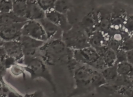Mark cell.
<instances>
[{"label":"cell","mask_w":133,"mask_h":97,"mask_svg":"<svg viewBox=\"0 0 133 97\" xmlns=\"http://www.w3.org/2000/svg\"><path fill=\"white\" fill-rule=\"evenodd\" d=\"M48 65H67L74 57L73 50L69 48L62 39L48 40L41 47L38 55Z\"/></svg>","instance_id":"6da1fadb"},{"label":"cell","mask_w":133,"mask_h":97,"mask_svg":"<svg viewBox=\"0 0 133 97\" xmlns=\"http://www.w3.org/2000/svg\"><path fill=\"white\" fill-rule=\"evenodd\" d=\"M95 69L87 65L80 63L73 72L74 89L67 97H74L89 93L95 89L93 85V76Z\"/></svg>","instance_id":"7a4b0ae2"},{"label":"cell","mask_w":133,"mask_h":97,"mask_svg":"<svg viewBox=\"0 0 133 97\" xmlns=\"http://www.w3.org/2000/svg\"><path fill=\"white\" fill-rule=\"evenodd\" d=\"M23 70L30 75L32 79L43 78L48 82L54 93L57 92V88L54 81L53 77L46 64L38 56L24 57L23 63L21 65Z\"/></svg>","instance_id":"3957f363"},{"label":"cell","mask_w":133,"mask_h":97,"mask_svg":"<svg viewBox=\"0 0 133 97\" xmlns=\"http://www.w3.org/2000/svg\"><path fill=\"white\" fill-rule=\"evenodd\" d=\"M62 39L66 46L73 50L90 46L87 34L78 23L72 26L68 31L63 32Z\"/></svg>","instance_id":"277c9868"},{"label":"cell","mask_w":133,"mask_h":97,"mask_svg":"<svg viewBox=\"0 0 133 97\" xmlns=\"http://www.w3.org/2000/svg\"><path fill=\"white\" fill-rule=\"evenodd\" d=\"M73 54L74 59L78 63L87 65L91 68L101 57L96 50L91 46L73 50Z\"/></svg>","instance_id":"5b68a950"},{"label":"cell","mask_w":133,"mask_h":97,"mask_svg":"<svg viewBox=\"0 0 133 97\" xmlns=\"http://www.w3.org/2000/svg\"><path fill=\"white\" fill-rule=\"evenodd\" d=\"M22 35L30 37L37 40L46 42L48 37L43 27L39 21L28 20L22 28Z\"/></svg>","instance_id":"8992f818"},{"label":"cell","mask_w":133,"mask_h":97,"mask_svg":"<svg viewBox=\"0 0 133 97\" xmlns=\"http://www.w3.org/2000/svg\"><path fill=\"white\" fill-rule=\"evenodd\" d=\"M128 9L125 5L120 3L112 4L111 15V27L115 28H124L127 19Z\"/></svg>","instance_id":"52a82bcc"},{"label":"cell","mask_w":133,"mask_h":97,"mask_svg":"<svg viewBox=\"0 0 133 97\" xmlns=\"http://www.w3.org/2000/svg\"><path fill=\"white\" fill-rule=\"evenodd\" d=\"M1 46L4 48L9 57L15 59L18 64H22L24 59V54L20 41H4L1 40Z\"/></svg>","instance_id":"ba28073f"},{"label":"cell","mask_w":133,"mask_h":97,"mask_svg":"<svg viewBox=\"0 0 133 97\" xmlns=\"http://www.w3.org/2000/svg\"><path fill=\"white\" fill-rule=\"evenodd\" d=\"M112 5H105L96 10L98 20V29L107 34L111 28Z\"/></svg>","instance_id":"9c48e42d"},{"label":"cell","mask_w":133,"mask_h":97,"mask_svg":"<svg viewBox=\"0 0 133 97\" xmlns=\"http://www.w3.org/2000/svg\"><path fill=\"white\" fill-rule=\"evenodd\" d=\"M24 23H18L7 26L0 27L1 40L4 41L19 40L22 36V28Z\"/></svg>","instance_id":"30bf717a"},{"label":"cell","mask_w":133,"mask_h":97,"mask_svg":"<svg viewBox=\"0 0 133 97\" xmlns=\"http://www.w3.org/2000/svg\"><path fill=\"white\" fill-rule=\"evenodd\" d=\"M19 41L22 46L24 57L37 56L39 49L45 44V41L37 40L25 35H22Z\"/></svg>","instance_id":"8fae6325"},{"label":"cell","mask_w":133,"mask_h":97,"mask_svg":"<svg viewBox=\"0 0 133 97\" xmlns=\"http://www.w3.org/2000/svg\"><path fill=\"white\" fill-rule=\"evenodd\" d=\"M78 24L82 27L83 30L87 34L88 37L91 35L98 29V20H97L96 10H92L83 17Z\"/></svg>","instance_id":"7c38bea8"},{"label":"cell","mask_w":133,"mask_h":97,"mask_svg":"<svg viewBox=\"0 0 133 97\" xmlns=\"http://www.w3.org/2000/svg\"><path fill=\"white\" fill-rule=\"evenodd\" d=\"M45 18L62 29L63 32L68 31L72 26L69 22L66 15L57 12L54 9L46 12Z\"/></svg>","instance_id":"4fadbf2b"},{"label":"cell","mask_w":133,"mask_h":97,"mask_svg":"<svg viewBox=\"0 0 133 97\" xmlns=\"http://www.w3.org/2000/svg\"><path fill=\"white\" fill-rule=\"evenodd\" d=\"M25 18L27 20L40 21L45 18V12L41 8L36 0H28V7Z\"/></svg>","instance_id":"5bb4252c"},{"label":"cell","mask_w":133,"mask_h":97,"mask_svg":"<svg viewBox=\"0 0 133 97\" xmlns=\"http://www.w3.org/2000/svg\"><path fill=\"white\" fill-rule=\"evenodd\" d=\"M39 21L43 27L44 31L45 32L47 37H48V40L62 39L63 31L58 26L49 21L46 18L41 19Z\"/></svg>","instance_id":"9a60e30c"},{"label":"cell","mask_w":133,"mask_h":97,"mask_svg":"<svg viewBox=\"0 0 133 97\" xmlns=\"http://www.w3.org/2000/svg\"><path fill=\"white\" fill-rule=\"evenodd\" d=\"M89 43L90 46L97 48L102 46H107V37L102 31L97 30L89 36Z\"/></svg>","instance_id":"2e32d148"},{"label":"cell","mask_w":133,"mask_h":97,"mask_svg":"<svg viewBox=\"0 0 133 97\" xmlns=\"http://www.w3.org/2000/svg\"><path fill=\"white\" fill-rule=\"evenodd\" d=\"M28 21L25 18L17 15L12 11L8 13L0 14V27L7 26L18 23H24Z\"/></svg>","instance_id":"e0dca14e"},{"label":"cell","mask_w":133,"mask_h":97,"mask_svg":"<svg viewBox=\"0 0 133 97\" xmlns=\"http://www.w3.org/2000/svg\"><path fill=\"white\" fill-rule=\"evenodd\" d=\"M118 75L133 78V65L128 61L117 63Z\"/></svg>","instance_id":"ac0fdd59"},{"label":"cell","mask_w":133,"mask_h":97,"mask_svg":"<svg viewBox=\"0 0 133 97\" xmlns=\"http://www.w3.org/2000/svg\"><path fill=\"white\" fill-rule=\"evenodd\" d=\"M27 7H28V0H13L12 12L15 13L17 15L25 18Z\"/></svg>","instance_id":"d6986e66"},{"label":"cell","mask_w":133,"mask_h":97,"mask_svg":"<svg viewBox=\"0 0 133 97\" xmlns=\"http://www.w3.org/2000/svg\"><path fill=\"white\" fill-rule=\"evenodd\" d=\"M100 72L107 81V83H113L118 76L117 64L114 65L112 66L107 67L104 70H101Z\"/></svg>","instance_id":"ffe728a7"},{"label":"cell","mask_w":133,"mask_h":97,"mask_svg":"<svg viewBox=\"0 0 133 97\" xmlns=\"http://www.w3.org/2000/svg\"><path fill=\"white\" fill-rule=\"evenodd\" d=\"M102 57L104 59V61L107 67L112 66V65L117 64L116 52L113 50L108 48V49L105 51L104 53L103 54Z\"/></svg>","instance_id":"44dd1931"},{"label":"cell","mask_w":133,"mask_h":97,"mask_svg":"<svg viewBox=\"0 0 133 97\" xmlns=\"http://www.w3.org/2000/svg\"><path fill=\"white\" fill-rule=\"evenodd\" d=\"M71 8L70 0H56L54 6V10L61 13L66 15Z\"/></svg>","instance_id":"7402d4cb"},{"label":"cell","mask_w":133,"mask_h":97,"mask_svg":"<svg viewBox=\"0 0 133 97\" xmlns=\"http://www.w3.org/2000/svg\"><path fill=\"white\" fill-rule=\"evenodd\" d=\"M12 8L13 0H0V14L10 13Z\"/></svg>","instance_id":"603a6c76"},{"label":"cell","mask_w":133,"mask_h":97,"mask_svg":"<svg viewBox=\"0 0 133 97\" xmlns=\"http://www.w3.org/2000/svg\"><path fill=\"white\" fill-rule=\"evenodd\" d=\"M56 1V0H36L41 8L45 13L54 9Z\"/></svg>","instance_id":"cb8c5ba5"},{"label":"cell","mask_w":133,"mask_h":97,"mask_svg":"<svg viewBox=\"0 0 133 97\" xmlns=\"http://www.w3.org/2000/svg\"><path fill=\"white\" fill-rule=\"evenodd\" d=\"M124 29L130 36L133 35V11L128 10L127 19L124 26Z\"/></svg>","instance_id":"d4e9b609"},{"label":"cell","mask_w":133,"mask_h":97,"mask_svg":"<svg viewBox=\"0 0 133 97\" xmlns=\"http://www.w3.org/2000/svg\"><path fill=\"white\" fill-rule=\"evenodd\" d=\"M119 49L123 50L125 52L133 50V39L132 38V37H130L128 39H126L122 43L121 46H120Z\"/></svg>","instance_id":"484cf974"},{"label":"cell","mask_w":133,"mask_h":97,"mask_svg":"<svg viewBox=\"0 0 133 97\" xmlns=\"http://www.w3.org/2000/svg\"><path fill=\"white\" fill-rule=\"evenodd\" d=\"M116 52L117 57V62L116 63L124 62V61H127V56H126V52L123 50L119 49Z\"/></svg>","instance_id":"4316f807"},{"label":"cell","mask_w":133,"mask_h":97,"mask_svg":"<svg viewBox=\"0 0 133 97\" xmlns=\"http://www.w3.org/2000/svg\"><path fill=\"white\" fill-rule=\"evenodd\" d=\"M24 97H44L43 93L41 91H36L31 94H27Z\"/></svg>","instance_id":"83f0119b"},{"label":"cell","mask_w":133,"mask_h":97,"mask_svg":"<svg viewBox=\"0 0 133 97\" xmlns=\"http://www.w3.org/2000/svg\"><path fill=\"white\" fill-rule=\"evenodd\" d=\"M127 56V61L133 65V50L126 52Z\"/></svg>","instance_id":"f1b7e54d"},{"label":"cell","mask_w":133,"mask_h":97,"mask_svg":"<svg viewBox=\"0 0 133 97\" xmlns=\"http://www.w3.org/2000/svg\"><path fill=\"white\" fill-rule=\"evenodd\" d=\"M132 37V38L133 39V35H132V36H131Z\"/></svg>","instance_id":"f546056e"},{"label":"cell","mask_w":133,"mask_h":97,"mask_svg":"<svg viewBox=\"0 0 133 97\" xmlns=\"http://www.w3.org/2000/svg\"></svg>","instance_id":"4dcf8cb0"}]
</instances>
